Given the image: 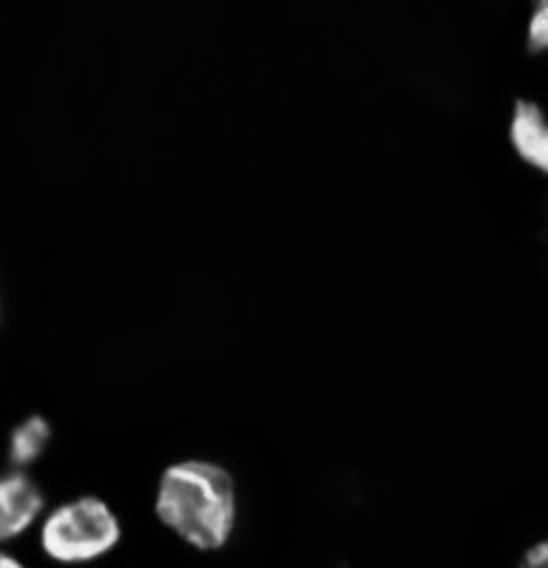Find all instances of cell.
Here are the masks:
<instances>
[{
  "label": "cell",
  "instance_id": "4",
  "mask_svg": "<svg viewBox=\"0 0 548 568\" xmlns=\"http://www.w3.org/2000/svg\"><path fill=\"white\" fill-rule=\"evenodd\" d=\"M506 140L517 160L535 174H548V114L537 100L517 98L509 111Z\"/></svg>",
  "mask_w": 548,
  "mask_h": 568
},
{
  "label": "cell",
  "instance_id": "5",
  "mask_svg": "<svg viewBox=\"0 0 548 568\" xmlns=\"http://www.w3.org/2000/svg\"><path fill=\"white\" fill-rule=\"evenodd\" d=\"M54 444V424L43 413L20 415L7 433L3 444V466L9 469L34 471L45 460Z\"/></svg>",
  "mask_w": 548,
  "mask_h": 568
},
{
  "label": "cell",
  "instance_id": "1",
  "mask_svg": "<svg viewBox=\"0 0 548 568\" xmlns=\"http://www.w3.org/2000/svg\"><path fill=\"white\" fill-rule=\"evenodd\" d=\"M149 509L156 529L180 549L196 557H216L231 549L240 535V478L216 458H176L156 471Z\"/></svg>",
  "mask_w": 548,
  "mask_h": 568
},
{
  "label": "cell",
  "instance_id": "8",
  "mask_svg": "<svg viewBox=\"0 0 548 568\" xmlns=\"http://www.w3.org/2000/svg\"><path fill=\"white\" fill-rule=\"evenodd\" d=\"M0 568H40V562L20 546H0Z\"/></svg>",
  "mask_w": 548,
  "mask_h": 568
},
{
  "label": "cell",
  "instance_id": "6",
  "mask_svg": "<svg viewBox=\"0 0 548 568\" xmlns=\"http://www.w3.org/2000/svg\"><path fill=\"white\" fill-rule=\"evenodd\" d=\"M526 52L535 58L548 52V0L531 3L529 20H526Z\"/></svg>",
  "mask_w": 548,
  "mask_h": 568
},
{
  "label": "cell",
  "instance_id": "2",
  "mask_svg": "<svg viewBox=\"0 0 548 568\" xmlns=\"http://www.w3.org/2000/svg\"><path fill=\"white\" fill-rule=\"evenodd\" d=\"M125 517L98 491L52 500L32 535L40 568H100L125 546Z\"/></svg>",
  "mask_w": 548,
  "mask_h": 568
},
{
  "label": "cell",
  "instance_id": "9",
  "mask_svg": "<svg viewBox=\"0 0 548 568\" xmlns=\"http://www.w3.org/2000/svg\"><path fill=\"white\" fill-rule=\"evenodd\" d=\"M0 329H3V296H0Z\"/></svg>",
  "mask_w": 548,
  "mask_h": 568
},
{
  "label": "cell",
  "instance_id": "3",
  "mask_svg": "<svg viewBox=\"0 0 548 568\" xmlns=\"http://www.w3.org/2000/svg\"><path fill=\"white\" fill-rule=\"evenodd\" d=\"M52 504L49 489L34 471L0 469V546H23L32 540L40 517Z\"/></svg>",
  "mask_w": 548,
  "mask_h": 568
},
{
  "label": "cell",
  "instance_id": "7",
  "mask_svg": "<svg viewBox=\"0 0 548 568\" xmlns=\"http://www.w3.org/2000/svg\"><path fill=\"white\" fill-rule=\"evenodd\" d=\"M515 568H548V540L546 537H535L529 546H522L517 555Z\"/></svg>",
  "mask_w": 548,
  "mask_h": 568
}]
</instances>
